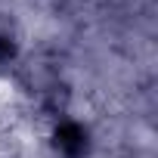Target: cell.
Returning a JSON list of instances; mask_svg holds the SVG:
<instances>
[{
  "mask_svg": "<svg viewBox=\"0 0 158 158\" xmlns=\"http://www.w3.org/2000/svg\"><path fill=\"white\" fill-rule=\"evenodd\" d=\"M0 158H22V139L13 130H0Z\"/></svg>",
  "mask_w": 158,
  "mask_h": 158,
  "instance_id": "cell-1",
  "label": "cell"
}]
</instances>
